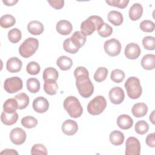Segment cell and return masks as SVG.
I'll list each match as a JSON object with an SVG mask.
<instances>
[{
	"label": "cell",
	"mask_w": 155,
	"mask_h": 155,
	"mask_svg": "<svg viewBox=\"0 0 155 155\" xmlns=\"http://www.w3.org/2000/svg\"><path fill=\"white\" fill-rule=\"evenodd\" d=\"M56 31L62 35H70L73 30L71 24L67 20H61L58 21L56 26Z\"/></svg>",
	"instance_id": "16"
},
{
	"label": "cell",
	"mask_w": 155,
	"mask_h": 155,
	"mask_svg": "<svg viewBox=\"0 0 155 155\" xmlns=\"http://www.w3.org/2000/svg\"><path fill=\"white\" fill-rule=\"evenodd\" d=\"M107 107V101L102 96H97L87 105V111L91 115H99Z\"/></svg>",
	"instance_id": "6"
},
{
	"label": "cell",
	"mask_w": 155,
	"mask_h": 155,
	"mask_svg": "<svg viewBox=\"0 0 155 155\" xmlns=\"http://www.w3.org/2000/svg\"><path fill=\"white\" fill-rule=\"evenodd\" d=\"M22 66V61L17 57H12L8 59L6 63L7 70L10 73L19 72Z\"/></svg>",
	"instance_id": "15"
},
{
	"label": "cell",
	"mask_w": 155,
	"mask_h": 155,
	"mask_svg": "<svg viewBox=\"0 0 155 155\" xmlns=\"http://www.w3.org/2000/svg\"><path fill=\"white\" fill-rule=\"evenodd\" d=\"M143 13V7L139 3H134L130 7L128 12L129 18L132 21H137L140 19Z\"/></svg>",
	"instance_id": "17"
},
{
	"label": "cell",
	"mask_w": 155,
	"mask_h": 155,
	"mask_svg": "<svg viewBox=\"0 0 155 155\" xmlns=\"http://www.w3.org/2000/svg\"><path fill=\"white\" fill-rule=\"evenodd\" d=\"M58 85L55 81H45L44 84V91L48 95H54L56 94Z\"/></svg>",
	"instance_id": "28"
},
{
	"label": "cell",
	"mask_w": 155,
	"mask_h": 155,
	"mask_svg": "<svg viewBox=\"0 0 155 155\" xmlns=\"http://www.w3.org/2000/svg\"><path fill=\"white\" fill-rule=\"evenodd\" d=\"M64 108L73 118L79 117L82 113L83 108L79 101L74 96H70L64 101Z\"/></svg>",
	"instance_id": "3"
},
{
	"label": "cell",
	"mask_w": 155,
	"mask_h": 155,
	"mask_svg": "<svg viewBox=\"0 0 155 155\" xmlns=\"http://www.w3.org/2000/svg\"><path fill=\"white\" fill-rule=\"evenodd\" d=\"M149 130V125L145 120H139L135 124L136 132L140 135L145 134Z\"/></svg>",
	"instance_id": "36"
},
{
	"label": "cell",
	"mask_w": 155,
	"mask_h": 155,
	"mask_svg": "<svg viewBox=\"0 0 155 155\" xmlns=\"http://www.w3.org/2000/svg\"><path fill=\"white\" fill-rule=\"evenodd\" d=\"M148 111L147 105L143 102L134 104L131 108V113L136 117H141L145 116Z\"/></svg>",
	"instance_id": "19"
},
{
	"label": "cell",
	"mask_w": 155,
	"mask_h": 155,
	"mask_svg": "<svg viewBox=\"0 0 155 155\" xmlns=\"http://www.w3.org/2000/svg\"><path fill=\"white\" fill-rule=\"evenodd\" d=\"M26 133L21 128H15L10 133V138L12 142L15 145H19L22 144L26 139Z\"/></svg>",
	"instance_id": "10"
},
{
	"label": "cell",
	"mask_w": 155,
	"mask_h": 155,
	"mask_svg": "<svg viewBox=\"0 0 155 155\" xmlns=\"http://www.w3.org/2000/svg\"><path fill=\"white\" fill-rule=\"evenodd\" d=\"M56 64L61 70L66 71L71 68L73 65V62L69 57L61 56L57 59Z\"/></svg>",
	"instance_id": "24"
},
{
	"label": "cell",
	"mask_w": 155,
	"mask_h": 155,
	"mask_svg": "<svg viewBox=\"0 0 155 155\" xmlns=\"http://www.w3.org/2000/svg\"><path fill=\"white\" fill-rule=\"evenodd\" d=\"M107 18L109 22L115 26L121 25L124 21V18L122 13L115 10L110 11L107 15Z\"/></svg>",
	"instance_id": "22"
},
{
	"label": "cell",
	"mask_w": 155,
	"mask_h": 155,
	"mask_svg": "<svg viewBox=\"0 0 155 155\" xmlns=\"http://www.w3.org/2000/svg\"><path fill=\"white\" fill-rule=\"evenodd\" d=\"M104 47L106 53L110 56H117L120 53L122 47L120 42L115 38L106 41Z\"/></svg>",
	"instance_id": "8"
},
{
	"label": "cell",
	"mask_w": 155,
	"mask_h": 155,
	"mask_svg": "<svg viewBox=\"0 0 155 155\" xmlns=\"http://www.w3.org/2000/svg\"><path fill=\"white\" fill-rule=\"evenodd\" d=\"M17 109H18V104L15 98L7 99L3 105L4 111L7 113H13Z\"/></svg>",
	"instance_id": "27"
},
{
	"label": "cell",
	"mask_w": 155,
	"mask_h": 155,
	"mask_svg": "<svg viewBox=\"0 0 155 155\" xmlns=\"http://www.w3.org/2000/svg\"><path fill=\"white\" fill-rule=\"evenodd\" d=\"M47 2L50 4V5L52 7L57 10H59L62 8L64 7V1L63 0H56V1L48 0Z\"/></svg>",
	"instance_id": "45"
},
{
	"label": "cell",
	"mask_w": 155,
	"mask_h": 155,
	"mask_svg": "<svg viewBox=\"0 0 155 155\" xmlns=\"http://www.w3.org/2000/svg\"><path fill=\"white\" fill-rule=\"evenodd\" d=\"M18 119V114L16 112L13 113H7L3 111L1 114V120L6 125H12L15 124Z\"/></svg>",
	"instance_id": "23"
},
{
	"label": "cell",
	"mask_w": 155,
	"mask_h": 155,
	"mask_svg": "<svg viewBox=\"0 0 155 155\" xmlns=\"http://www.w3.org/2000/svg\"><path fill=\"white\" fill-rule=\"evenodd\" d=\"M141 65L145 70L154 69L155 67V56L153 54H147L143 56L141 60Z\"/></svg>",
	"instance_id": "21"
},
{
	"label": "cell",
	"mask_w": 155,
	"mask_h": 155,
	"mask_svg": "<svg viewBox=\"0 0 155 155\" xmlns=\"http://www.w3.org/2000/svg\"><path fill=\"white\" fill-rule=\"evenodd\" d=\"M140 28L144 32H152L154 30V23L150 20H144L140 24Z\"/></svg>",
	"instance_id": "41"
},
{
	"label": "cell",
	"mask_w": 155,
	"mask_h": 155,
	"mask_svg": "<svg viewBox=\"0 0 155 155\" xmlns=\"http://www.w3.org/2000/svg\"><path fill=\"white\" fill-rule=\"evenodd\" d=\"M70 38L73 44L79 48L82 47L86 42V36L79 31H75Z\"/></svg>",
	"instance_id": "26"
},
{
	"label": "cell",
	"mask_w": 155,
	"mask_h": 155,
	"mask_svg": "<svg viewBox=\"0 0 155 155\" xmlns=\"http://www.w3.org/2000/svg\"><path fill=\"white\" fill-rule=\"evenodd\" d=\"M14 98L18 102L19 110L25 108L29 104V97L27 94L24 93H21L16 94Z\"/></svg>",
	"instance_id": "29"
},
{
	"label": "cell",
	"mask_w": 155,
	"mask_h": 155,
	"mask_svg": "<svg viewBox=\"0 0 155 155\" xmlns=\"http://www.w3.org/2000/svg\"><path fill=\"white\" fill-rule=\"evenodd\" d=\"M154 135H155V134L154 133H150V134L147 135V136L146 137V139H145L146 143L147 144V145L151 147V148L155 147Z\"/></svg>",
	"instance_id": "46"
},
{
	"label": "cell",
	"mask_w": 155,
	"mask_h": 155,
	"mask_svg": "<svg viewBox=\"0 0 155 155\" xmlns=\"http://www.w3.org/2000/svg\"><path fill=\"white\" fill-rule=\"evenodd\" d=\"M39 42L37 39L34 38H28L26 39L20 45L19 53L20 55L25 58L31 56L38 50Z\"/></svg>",
	"instance_id": "5"
},
{
	"label": "cell",
	"mask_w": 155,
	"mask_h": 155,
	"mask_svg": "<svg viewBox=\"0 0 155 155\" xmlns=\"http://www.w3.org/2000/svg\"><path fill=\"white\" fill-rule=\"evenodd\" d=\"M22 38V33L19 29L14 28L11 29L8 33V40L12 43L18 42Z\"/></svg>",
	"instance_id": "33"
},
{
	"label": "cell",
	"mask_w": 155,
	"mask_h": 155,
	"mask_svg": "<svg viewBox=\"0 0 155 155\" xmlns=\"http://www.w3.org/2000/svg\"><path fill=\"white\" fill-rule=\"evenodd\" d=\"M128 97L133 99L139 98L142 93V87L139 79L134 76L127 79L124 84Z\"/></svg>",
	"instance_id": "4"
},
{
	"label": "cell",
	"mask_w": 155,
	"mask_h": 155,
	"mask_svg": "<svg viewBox=\"0 0 155 155\" xmlns=\"http://www.w3.org/2000/svg\"><path fill=\"white\" fill-rule=\"evenodd\" d=\"M97 31H98V34L101 36L103 38H107L110 36L112 34L113 28L108 24L104 23L103 26Z\"/></svg>",
	"instance_id": "44"
},
{
	"label": "cell",
	"mask_w": 155,
	"mask_h": 155,
	"mask_svg": "<svg viewBox=\"0 0 155 155\" xmlns=\"http://www.w3.org/2000/svg\"><path fill=\"white\" fill-rule=\"evenodd\" d=\"M16 22L15 18L11 15L7 14L2 16L0 18V25L2 28H7L12 27Z\"/></svg>",
	"instance_id": "31"
},
{
	"label": "cell",
	"mask_w": 155,
	"mask_h": 155,
	"mask_svg": "<svg viewBox=\"0 0 155 155\" xmlns=\"http://www.w3.org/2000/svg\"><path fill=\"white\" fill-rule=\"evenodd\" d=\"M76 85L79 93L84 98L90 97L94 91V85L89 78V73L84 67H78L74 71Z\"/></svg>",
	"instance_id": "1"
},
{
	"label": "cell",
	"mask_w": 155,
	"mask_h": 155,
	"mask_svg": "<svg viewBox=\"0 0 155 155\" xmlns=\"http://www.w3.org/2000/svg\"><path fill=\"white\" fill-rule=\"evenodd\" d=\"M140 48L136 43H130L127 44L125 48V55L129 59H136L140 54Z\"/></svg>",
	"instance_id": "13"
},
{
	"label": "cell",
	"mask_w": 155,
	"mask_h": 155,
	"mask_svg": "<svg viewBox=\"0 0 155 155\" xmlns=\"http://www.w3.org/2000/svg\"><path fill=\"white\" fill-rule=\"evenodd\" d=\"M143 47L148 50H153L155 48V38L153 36H145L142 39Z\"/></svg>",
	"instance_id": "40"
},
{
	"label": "cell",
	"mask_w": 155,
	"mask_h": 155,
	"mask_svg": "<svg viewBox=\"0 0 155 155\" xmlns=\"http://www.w3.org/2000/svg\"><path fill=\"white\" fill-rule=\"evenodd\" d=\"M154 110H153V112L151 113V114H150V121L154 124Z\"/></svg>",
	"instance_id": "49"
},
{
	"label": "cell",
	"mask_w": 155,
	"mask_h": 155,
	"mask_svg": "<svg viewBox=\"0 0 155 155\" xmlns=\"http://www.w3.org/2000/svg\"><path fill=\"white\" fill-rule=\"evenodd\" d=\"M109 138L110 142L113 145L118 146L123 143L124 140V135L120 131L114 130L110 134Z\"/></svg>",
	"instance_id": "25"
},
{
	"label": "cell",
	"mask_w": 155,
	"mask_h": 155,
	"mask_svg": "<svg viewBox=\"0 0 155 155\" xmlns=\"http://www.w3.org/2000/svg\"><path fill=\"white\" fill-rule=\"evenodd\" d=\"M110 78L113 82L120 83L124 81L125 78V73L121 70L115 69L111 71Z\"/></svg>",
	"instance_id": "38"
},
{
	"label": "cell",
	"mask_w": 155,
	"mask_h": 155,
	"mask_svg": "<svg viewBox=\"0 0 155 155\" xmlns=\"http://www.w3.org/2000/svg\"><path fill=\"white\" fill-rule=\"evenodd\" d=\"M78 130V125L76 121L71 119H67L62 125V132L68 136H73L76 133Z\"/></svg>",
	"instance_id": "14"
},
{
	"label": "cell",
	"mask_w": 155,
	"mask_h": 155,
	"mask_svg": "<svg viewBox=\"0 0 155 155\" xmlns=\"http://www.w3.org/2000/svg\"><path fill=\"white\" fill-rule=\"evenodd\" d=\"M18 2V0H12V1H9V0H5L2 1V2L6 5L7 6H12L14 5L15 4H16Z\"/></svg>",
	"instance_id": "48"
},
{
	"label": "cell",
	"mask_w": 155,
	"mask_h": 155,
	"mask_svg": "<svg viewBox=\"0 0 155 155\" xmlns=\"http://www.w3.org/2000/svg\"><path fill=\"white\" fill-rule=\"evenodd\" d=\"M31 154L38 155V154H47V150L46 147L41 143L35 144L31 150Z\"/></svg>",
	"instance_id": "42"
},
{
	"label": "cell",
	"mask_w": 155,
	"mask_h": 155,
	"mask_svg": "<svg viewBox=\"0 0 155 155\" xmlns=\"http://www.w3.org/2000/svg\"><path fill=\"white\" fill-rule=\"evenodd\" d=\"M63 48L66 52L71 53V54H74V53H77L79 50V48L78 47H77L76 46H75L73 44V43L71 41L70 38L66 39L64 41Z\"/></svg>",
	"instance_id": "37"
},
{
	"label": "cell",
	"mask_w": 155,
	"mask_h": 155,
	"mask_svg": "<svg viewBox=\"0 0 155 155\" xmlns=\"http://www.w3.org/2000/svg\"><path fill=\"white\" fill-rule=\"evenodd\" d=\"M26 70L28 74L31 75H36L39 73L41 67L38 63L35 61H31L27 65Z\"/></svg>",
	"instance_id": "39"
},
{
	"label": "cell",
	"mask_w": 155,
	"mask_h": 155,
	"mask_svg": "<svg viewBox=\"0 0 155 155\" xmlns=\"http://www.w3.org/2000/svg\"><path fill=\"white\" fill-rule=\"evenodd\" d=\"M59 74L58 71L53 67H48L46 68L43 72L42 77L43 79L45 81L48 80H52V81H56L58 78Z\"/></svg>",
	"instance_id": "30"
},
{
	"label": "cell",
	"mask_w": 155,
	"mask_h": 155,
	"mask_svg": "<svg viewBox=\"0 0 155 155\" xmlns=\"http://www.w3.org/2000/svg\"><path fill=\"white\" fill-rule=\"evenodd\" d=\"M104 22L99 16L93 15L83 21L81 25V31L85 36L91 35L96 30H99Z\"/></svg>",
	"instance_id": "2"
},
{
	"label": "cell",
	"mask_w": 155,
	"mask_h": 155,
	"mask_svg": "<svg viewBox=\"0 0 155 155\" xmlns=\"http://www.w3.org/2000/svg\"><path fill=\"white\" fill-rule=\"evenodd\" d=\"M18 154V153L13 149H5L1 152V154Z\"/></svg>",
	"instance_id": "47"
},
{
	"label": "cell",
	"mask_w": 155,
	"mask_h": 155,
	"mask_svg": "<svg viewBox=\"0 0 155 155\" xmlns=\"http://www.w3.org/2000/svg\"><path fill=\"white\" fill-rule=\"evenodd\" d=\"M108 96L111 103L120 104L124 100L125 94L122 88L119 87H115L110 90Z\"/></svg>",
	"instance_id": "11"
},
{
	"label": "cell",
	"mask_w": 155,
	"mask_h": 155,
	"mask_svg": "<svg viewBox=\"0 0 155 155\" xmlns=\"http://www.w3.org/2000/svg\"><path fill=\"white\" fill-rule=\"evenodd\" d=\"M23 87L22 79L17 76L7 78L4 83V88L8 93H15L21 90Z\"/></svg>",
	"instance_id": "7"
},
{
	"label": "cell",
	"mask_w": 155,
	"mask_h": 155,
	"mask_svg": "<svg viewBox=\"0 0 155 155\" xmlns=\"http://www.w3.org/2000/svg\"><path fill=\"white\" fill-rule=\"evenodd\" d=\"M48 108L49 103L48 100L42 96L36 97L33 102V108L37 113H45L48 110Z\"/></svg>",
	"instance_id": "12"
},
{
	"label": "cell",
	"mask_w": 155,
	"mask_h": 155,
	"mask_svg": "<svg viewBox=\"0 0 155 155\" xmlns=\"http://www.w3.org/2000/svg\"><path fill=\"white\" fill-rule=\"evenodd\" d=\"M27 88L31 93H36L40 89V82L36 78H29L27 81Z\"/></svg>",
	"instance_id": "32"
},
{
	"label": "cell",
	"mask_w": 155,
	"mask_h": 155,
	"mask_svg": "<svg viewBox=\"0 0 155 155\" xmlns=\"http://www.w3.org/2000/svg\"><path fill=\"white\" fill-rule=\"evenodd\" d=\"M108 75V70L105 67H99L95 71L94 79L97 82L104 81Z\"/></svg>",
	"instance_id": "35"
},
{
	"label": "cell",
	"mask_w": 155,
	"mask_h": 155,
	"mask_svg": "<svg viewBox=\"0 0 155 155\" xmlns=\"http://www.w3.org/2000/svg\"><path fill=\"white\" fill-rule=\"evenodd\" d=\"M27 30L31 35H39L44 31V27L41 22L38 21H32L28 24Z\"/></svg>",
	"instance_id": "20"
},
{
	"label": "cell",
	"mask_w": 155,
	"mask_h": 155,
	"mask_svg": "<svg viewBox=\"0 0 155 155\" xmlns=\"http://www.w3.org/2000/svg\"><path fill=\"white\" fill-rule=\"evenodd\" d=\"M21 124L26 128H32L37 125L38 120L33 116H27L22 119Z\"/></svg>",
	"instance_id": "34"
},
{
	"label": "cell",
	"mask_w": 155,
	"mask_h": 155,
	"mask_svg": "<svg viewBox=\"0 0 155 155\" xmlns=\"http://www.w3.org/2000/svg\"><path fill=\"white\" fill-rule=\"evenodd\" d=\"M105 2L110 6L118 7L119 8H125L129 3L128 0H106Z\"/></svg>",
	"instance_id": "43"
},
{
	"label": "cell",
	"mask_w": 155,
	"mask_h": 155,
	"mask_svg": "<svg viewBox=\"0 0 155 155\" xmlns=\"http://www.w3.org/2000/svg\"><path fill=\"white\" fill-rule=\"evenodd\" d=\"M117 126L122 130L130 128L133 124V119L127 114H121L117 119Z\"/></svg>",
	"instance_id": "18"
},
{
	"label": "cell",
	"mask_w": 155,
	"mask_h": 155,
	"mask_svg": "<svg viewBox=\"0 0 155 155\" xmlns=\"http://www.w3.org/2000/svg\"><path fill=\"white\" fill-rule=\"evenodd\" d=\"M140 153V143L134 137H129L125 142L126 155H139Z\"/></svg>",
	"instance_id": "9"
}]
</instances>
